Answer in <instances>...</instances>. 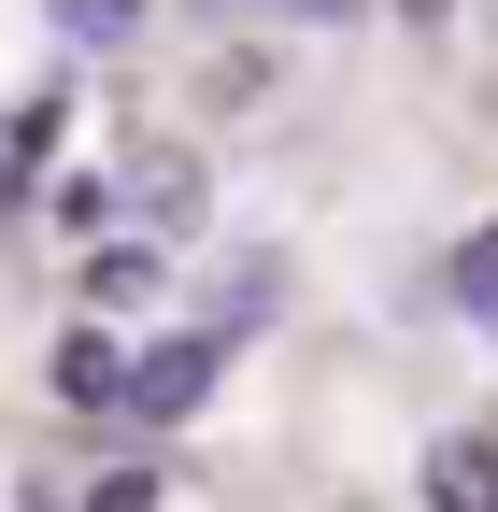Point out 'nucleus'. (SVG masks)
I'll list each match as a JSON object with an SVG mask.
<instances>
[{"label":"nucleus","instance_id":"1","mask_svg":"<svg viewBox=\"0 0 498 512\" xmlns=\"http://www.w3.org/2000/svg\"><path fill=\"white\" fill-rule=\"evenodd\" d=\"M214 328H185V342H157V356H129V384H114V413L129 427H171V413H200V384H214Z\"/></svg>","mask_w":498,"mask_h":512},{"label":"nucleus","instance_id":"6","mask_svg":"<svg viewBox=\"0 0 498 512\" xmlns=\"http://www.w3.org/2000/svg\"><path fill=\"white\" fill-rule=\"evenodd\" d=\"M43 15L72 29V43H129V29H143V0H43Z\"/></svg>","mask_w":498,"mask_h":512},{"label":"nucleus","instance_id":"3","mask_svg":"<svg viewBox=\"0 0 498 512\" xmlns=\"http://www.w3.org/2000/svg\"><path fill=\"white\" fill-rule=\"evenodd\" d=\"M427 498L442 512H498V441H442L427 456Z\"/></svg>","mask_w":498,"mask_h":512},{"label":"nucleus","instance_id":"7","mask_svg":"<svg viewBox=\"0 0 498 512\" xmlns=\"http://www.w3.org/2000/svg\"><path fill=\"white\" fill-rule=\"evenodd\" d=\"M86 512H157V484H143V470H114V484H100Z\"/></svg>","mask_w":498,"mask_h":512},{"label":"nucleus","instance_id":"2","mask_svg":"<svg viewBox=\"0 0 498 512\" xmlns=\"http://www.w3.org/2000/svg\"><path fill=\"white\" fill-rule=\"evenodd\" d=\"M129 214H143L157 242H200V157H143V171H129Z\"/></svg>","mask_w":498,"mask_h":512},{"label":"nucleus","instance_id":"8","mask_svg":"<svg viewBox=\"0 0 498 512\" xmlns=\"http://www.w3.org/2000/svg\"><path fill=\"white\" fill-rule=\"evenodd\" d=\"M242 15H314L328 29V15H356V0H242Z\"/></svg>","mask_w":498,"mask_h":512},{"label":"nucleus","instance_id":"4","mask_svg":"<svg viewBox=\"0 0 498 512\" xmlns=\"http://www.w3.org/2000/svg\"><path fill=\"white\" fill-rule=\"evenodd\" d=\"M57 384H72L86 413H114V384H129V356H114L100 328H72V342H57Z\"/></svg>","mask_w":498,"mask_h":512},{"label":"nucleus","instance_id":"5","mask_svg":"<svg viewBox=\"0 0 498 512\" xmlns=\"http://www.w3.org/2000/svg\"><path fill=\"white\" fill-rule=\"evenodd\" d=\"M456 313H470V328H498V228L456 242Z\"/></svg>","mask_w":498,"mask_h":512}]
</instances>
